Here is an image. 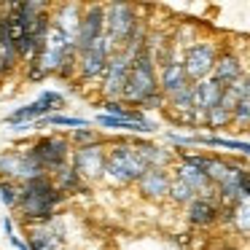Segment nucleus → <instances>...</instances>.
Segmentation results:
<instances>
[{
    "label": "nucleus",
    "instance_id": "1",
    "mask_svg": "<svg viewBox=\"0 0 250 250\" xmlns=\"http://www.w3.org/2000/svg\"><path fill=\"white\" fill-rule=\"evenodd\" d=\"M129 46H135V57H132L129 76H126V86H124L121 100H126L132 105H140V108H162L164 94L159 92L156 62H153V51L146 43V35L137 33Z\"/></svg>",
    "mask_w": 250,
    "mask_h": 250
},
{
    "label": "nucleus",
    "instance_id": "2",
    "mask_svg": "<svg viewBox=\"0 0 250 250\" xmlns=\"http://www.w3.org/2000/svg\"><path fill=\"white\" fill-rule=\"evenodd\" d=\"M62 199H65V194L57 188L54 180H51L49 175H43V178H35V180L22 183L17 205L22 207L24 221L41 226V223L54 221V210H57V205H60Z\"/></svg>",
    "mask_w": 250,
    "mask_h": 250
},
{
    "label": "nucleus",
    "instance_id": "3",
    "mask_svg": "<svg viewBox=\"0 0 250 250\" xmlns=\"http://www.w3.org/2000/svg\"><path fill=\"white\" fill-rule=\"evenodd\" d=\"M146 169L148 167L143 164V159L137 156L135 146H126V143L113 146L108 151V156H105V175H108L113 183H121V186L137 183Z\"/></svg>",
    "mask_w": 250,
    "mask_h": 250
},
{
    "label": "nucleus",
    "instance_id": "4",
    "mask_svg": "<svg viewBox=\"0 0 250 250\" xmlns=\"http://www.w3.org/2000/svg\"><path fill=\"white\" fill-rule=\"evenodd\" d=\"M105 27H108V38L113 41L116 51L126 49L135 41V35L140 33V22L132 6L126 3H113L105 8Z\"/></svg>",
    "mask_w": 250,
    "mask_h": 250
},
{
    "label": "nucleus",
    "instance_id": "5",
    "mask_svg": "<svg viewBox=\"0 0 250 250\" xmlns=\"http://www.w3.org/2000/svg\"><path fill=\"white\" fill-rule=\"evenodd\" d=\"M43 167L38 164V159L33 156V151H8L0 156V180H14V183H27V180L43 178Z\"/></svg>",
    "mask_w": 250,
    "mask_h": 250
},
{
    "label": "nucleus",
    "instance_id": "6",
    "mask_svg": "<svg viewBox=\"0 0 250 250\" xmlns=\"http://www.w3.org/2000/svg\"><path fill=\"white\" fill-rule=\"evenodd\" d=\"M135 57V46H126L121 51H113V57L108 60L103 70V94L108 100H121L126 86V76H129V65Z\"/></svg>",
    "mask_w": 250,
    "mask_h": 250
},
{
    "label": "nucleus",
    "instance_id": "7",
    "mask_svg": "<svg viewBox=\"0 0 250 250\" xmlns=\"http://www.w3.org/2000/svg\"><path fill=\"white\" fill-rule=\"evenodd\" d=\"M215 60H218V51H215V46L207 43V41H199V43L188 46V49H186V57L180 60L186 76H188V83H199V81H205V78H210L212 67H215Z\"/></svg>",
    "mask_w": 250,
    "mask_h": 250
},
{
    "label": "nucleus",
    "instance_id": "8",
    "mask_svg": "<svg viewBox=\"0 0 250 250\" xmlns=\"http://www.w3.org/2000/svg\"><path fill=\"white\" fill-rule=\"evenodd\" d=\"M113 51H116L113 41H110L108 35H103L97 43H92L89 49L78 51L76 73H78L81 78H86V81H89V78L103 76V70H105V65H108V60L113 57Z\"/></svg>",
    "mask_w": 250,
    "mask_h": 250
},
{
    "label": "nucleus",
    "instance_id": "9",
    "mask_svg": "<svg viewBox=\"0 0 250 250\" xmlns=\"http://www.w3.org/2000/svg\"><path fill=\"white\" fill-rule=\"evenodd\" d=\"M33 156L38 159V164L43 167V172H57L67 164V156H70V146H67L65 137H57V135H46L35 143L33 148Z\"/></svg>",
    "mask_w": 250,
    "mask_h": 250
},
{
    "label": "nucleus",
    "instance_id": "10",
    "mask_svg": "<svg viewBox=\"0 0 250 250\" xmlns=\"http://www.w3.org/2000/svg\"><path fill=\"white\" fill-rule=\"evenodd\" d=\"M62 105H65V100H62V94L57 92H41V97L35 100V103L24 105V108L14 110L11 116H8V124L11 126H19V124H38L41 119H46V116H51L54 110H60Z\"/></svg>",
    "mask_w": 250,
    "mask_h": 250
},
{
    "label": "nucleus",
    "instance_id": "11",
    "mask_svg": "<svg viewBox=\"0 0 250 250\" xmlns=\"http://www.w3.org/2000/svg\"><path fill=\"white\" fill-rule=\"evenodd\" d=\"M105 35V8L103 6H89L81 17V27L76 35V49L83 51L92 43H97Z\"/></svg>",
    "mask_w": 250,
    "mask_h": 250
},
{
    "label": "nucleus",
    "instance_id": "12",
    "mask_svg": "<svg viewBox=\"0 0 250 250\" xmlns=\"http://www.w3.org/2000/svg\"><path fill=\"white\" fill-rule=\"evenodd\" d=\"M105 156H108V151H105L103 146H86V148H78L76 153H73V164L70 167L76 169L78 178H100V175L105 172Z\"/></svg>",
    "mask_w": 250,
    "mask_h": 250
},
{
    "label": "nucleus",
    "instance_id": "13",
    "mask_svg": "<svg viewBox=\"0 0 250 250\" xmlns=\"http://www.w3.org/2000/svg\"><path fill=\"white\" fill-rule=\"evenodd\" d=\"M188 86L191 83H188V76H186L180 60H172L162 67V73H159V92L164 94V100L175 97L178 92H183V89H188Z\"/></svg>",
    "mask_w": 250,
    "mask_h": 250
},
{
    "label": "nucleus",
    "instance_id": "14",
    "mask_svg": "<svg viewBox=\"0 0 250 250\" xmlns=\"http://www.w3.org/2000/svg\"><path fill=\"white\" fill-rule=\"evenodd\" d=\"M191 94H194V110L199 116L210 113L212 108L221 105V97H223V86L215 83L212 78H205L199 83H191Z\"/></svg>",
    "mask_w": 250,
    "mask_h": 250
},
{
    "label": "nucleus",
    "instance_id": "15",
    "mask_svg": "<svg viewBox=\"0 0 250 250\" xmlns=\"http://www.w3.org/2000/svg\"><path fill=\"white\" fill-rule=\"evenodd\" d=\"M188 223L194 226H212V223L221 218V202L218 196H196L188 205Z\"/></svg>",
    "mask_w": 250,
    "mask_h": 250
},
{
    "label": "nucleus",
    "instance_id": "16",
    "mask_svg": "<svg viewBox=\"0 0 250 250\" xmlns=\"http://www.w3.org/2000/svg\"><path fill=\"white\" fill-rule=\"evenodd\" d=\"M169 183H172V178H169L167 169H146L143 172V178L137 180V186H140V194L148 196V199H162V196H169Z\"/></svg>",
    "mask_w": 250,
    "mask_h": 250
},
{
    "label": "nucleus",
    "instance_id": "17",
    "mask_svg": "<svg viewBox=\"0 0 250 250\" xmlns=\"http://www.w3.org/2000/svg\"><path fill=\"white\" fill-rule=\"evenodd\" d=\"M30 250H65L62 248V242H65V237H62V229L54 226V221L49 223H41V226H35L33 231H30Z\"/></svg>",
    "mask_w": 250,
    "mask_h": 250
},
{
    "label": "nucleus",
    "instance_id": "18",
    "mask_svg": "<svg viewBox=\"0 0 250 250\" xmlns=\"http://www.w3.org/2000/svg\"><path fill=\"white\" fill-rule=\"evenodd\" d=\"M210 78L215 83H221L223 89L231 86V83H237L239 78H242V62H239V57L231 54V51H223V54L215 60V67H212Z\"/></svg>",
    "mask_w": 250,
    "mask_h": 250
},
{
    "label": "nucleus",
    "instance_id": "19",
    "mask_svg": "<svg viewBox=\"0 0 250 250\" xmlns=\"http://www.w3.org/2000/svg\"><path fill=\"white\" fill-rule=\"evenodd\" d=\"M81 17H83L81 6H62L60 11H57V17L51 19V27H57L62 35L76 41L78 27H81Z\"/></svg>",
    "mask_w": 250,
    "mask_h": 250
},
{
    "label": "nucleus",
    "instance_id": "20",
    "mask_svg": "<svg viewBox=\"0 0 250 250\" xmlns=\"http://www.w3.org/2000/svg\"><path fill=\"white\" fill-rule=\"evenodd\" d=\"M175 178L183 180V183L188 186V188H194V191H196V196L207 194V191H215V188H212V183L207 180V175L202 172L199 167H191V164H186V162H180V164H178V169H175Z\"/></svg>",
    "mask_w": 250,
    "mask_h": 250
},
{
    "label": "nucleus",
    "instance_id": "21",
    "mask_svg": "<svg viewBox=\"0 0 250 250\" xmlns=\"http://www.w3.org/2000/svg\"><path fill=\"white\" fill-rule=\"evenodd\" d=\"M135 151H137V156L143 159V164H146L148 169H151V167L167 169V164L172 162V153L164 151V148H159V146H153V143H140V140H137L135 143Z\"/></svg>",
    "mask_w": 250,
    "mask_h": 250
},
{
    "label": "nucleus",
    "instance_id": "22",
    "mask_svg": "<svg viewBox=\"0 0 250 250\" xmlns=\"http://www.w3.org/2000/svg\"><path fill=\"white\" fill-rule=\"evenodd\" d=\"M97 124L105 126V129H126V132H156V124L153 121H146V124H137V121H126V119H113V116H97Z\"/></svg>",
    "mask_w": 250,
    "mask_h": 250
},
{
    "label": "nucleus",
    "instance_id": "23",
    "mask_svg": "<svg viewBox=\"0 0 250 250\" xmlns=\"http://www.w3.org/2000/svg\"><path fill=\"white\" fill-rule=\"evenodd\" d=\"M54 175H57V183H54V186L62 191V194H73V191H86L83 180L78 178V175H76V169H73V167H67V164H65L62 169H57Z\"/></svg>",
    "mask_w": 250,
    "mask_h": 250
},
{
    "label": "nucleus",
    "instance_id": "24",
    "mask_svg": "<svg viewBox=\"0 0 250 250\" xmlns=\"http://www.w3.org/2000/svg\"><path fill=\"white\" fill-rule=\"evenodd\" d=\"M103 108H105V116H113V119H126V121H137V124H146L148 121L140 110L126 108V105H121L119 100H105Z\"/></svg>",
    "mask_w": 250,
    "mask_h": 250
},
{
    "label": "nucleus",
    "instance_id": "25",
    "mask_svg": "<svg viewBox=\"0 0 250 250\" xmlns=\"http://www.w3.org/2000/svg\"><path fill=\"white\" fill-rule=\"evenodd\" d=\"M194 146H210V148H229V151H239L250 156V143L242 140H229V137H194Z\"/></svg>",
    "mask_w": 250,
    "mask_h": 250
},
{
    "label": "nucleus",
    "instance_id": "26",
    "mask_svg": "<svg viewBox=\"0 0 250 250\" xmlns=\"http://www.w3.org/2000/svg\"><path fill=\"white\" fill-rule=\"evenodd\" d=\"M169 199L178 202V205H191V202L196 199V191L188 188V186L183 183V180L172 178V183H169Z\"/></svg>",
    "mask_w": 250,
    "mask_h": 250
},
{
    "label": "nucleus",
    "instance_id": "27",
    "mask_svg": "<svg viewBox=\"0 0 250 250\" xmlns=\"http://www.w3.org/2000/svg\"><path fill=\"white\" fill-rule=\"evenodd\" d=\"M231 124H239V126H250V76L245 81V94L239 100L237 110H234V121Z\"/></svg>",
    "mask_w": 250,
    "mask_h": 250
},
{
    "label": "nucleus",
    "instance_id": "28",
    "mask_svg": "<svg viewBox=\"0 0 250 250\" xmlns=\"http://www.w3.org/2000/svg\"><path fill=\"white\" fill-rule=\"evenodd\" d=\"M231 223L237 226V231L250 234V199H245V202H239V205H234Z\"/></svg>",
    "mask_w": 250,
    "mask_h": 250
},
{
    "label": "nucleus",
    "instance_id": "29",
    "mask_svg": "<svg viewBox=\"0 0 250 250\" xmlns=\"http://www.w3.org/2000/svg\"><path fill=\"white\" fill-rule=\"evenodd\" d=\"M202 121H205V124L210 126V129H221V126L231 124V121H234V116L229 113V110H223L221 105H218V108H212L210 113H205V116H202Z\"/></svg>",
    "mask_w": 250,
    "mask_h": 250
},
{
    "label": "nucleus",
    "instance_id": "30",
    "mask_svg": "<svg viewBox=\"0 0 250 250\" xmlns=\"http://www.w3.org/2000/svg\"><path fill=\"white\" fill-rule=\"evenodd\" d=\"M49 124H57V126H89L86 119H73V116H60V113H51L46 116V119L38 121V126H49Z\"/></svg>",
    "mask_w": 250,
    "mask_h": 250
},
{
    "label": "nucleus",
    "instance_id": "31",
    "mask_svg": "<svg viewBox=\"0 0 250 250\" xmlns=\"http://www.w3.org/2000/svg\"><path fill=\"white\" fill-rule=\"evenodd\" d=\"M19 188H22V186L14 183V180H0V199L6 202L8 207H17V202H19Z\"/></svg>",
    "mask_w": 250,
    "mask_h": 250
},
{
    "label": "nucleus",
    "instance_id": "32",
    "mask_svg": "<svg viewBox=\"0 0 250 250\" xmlns=\"http://www.w3.org/2000/svg\"><path fill=\"white\" fill-rule=\"evenodd\" d=\"M73 140H76L81 148H86V146H100V137L94 135L92 129H86V126H83V129H76V132H73Z\"/></svg>",
    "mask_w": 250,
    "mask_h": 250
},
{
    "label": "nucleus",
    "instance_id": "33",
    "mask_svg": "<svg viewBox=\"0 0 250 250\" xmlns=\"http://www.w3.org/2000/svg\"><path fill=\"white\" fill-rule=\"evenodd\" d=\"M0 33H3V19H0Z\"/></svg>",
    "mask_w": 250,
    "mask_h": 250
}]
</instances>
